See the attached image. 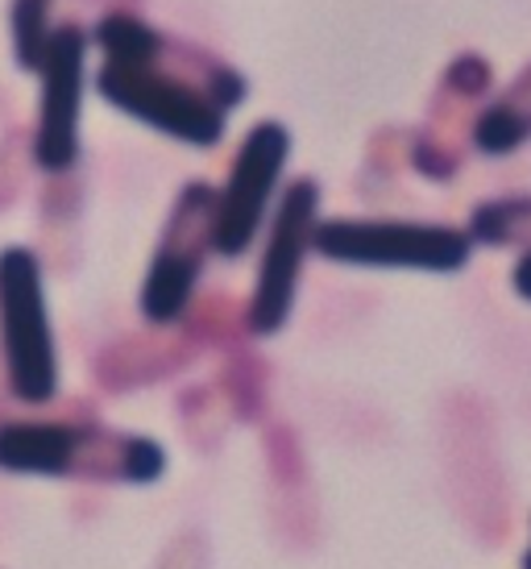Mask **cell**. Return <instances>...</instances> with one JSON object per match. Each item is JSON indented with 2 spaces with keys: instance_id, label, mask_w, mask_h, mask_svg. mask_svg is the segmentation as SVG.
<instances>
[{
  "instance_id": "1",
  "label": "cell",
  "mask_w": 531,
  "mask_h": 569,
  "mask_svg": "<svg viewBox=\"0 0 531 569\" xmlns=\"http://www.w3.org/2000/svg\"><path fill=\"white\" fill-rule=\"evenodd\" d=\"M0 353L21 403H50L59 396V353L47 312L42 262L26 246L0 250Z\"/></svg>"
},
{
  "instance_id": "2",
  "label": "cell",
  "mask_w": 531,
  "mask_h": 569,
  "mask_svg": "<svg viewBox=\"0 0 531 569\" xmlns=\"http://www.w3.org/2000/svg\"><path fill=\"white\" fill-rule=\"evenodd\" d=\"M96 88L121 112L188 146H217L224 133V112L208 96L191 92L188 83L154 71V63H104L96 76Z\"/></svg>"
},
{
  "instance_id": "3",
  "label": "cell",
  "mask_w": 531,
  "mask_h": 569,
  "mask_svg": "<svg viewBox=\"0 0 531 569\" xmlns=\"http://www.w3.org/2000/svg\"><path fill=\"white\" fill-rule=\"evenodd\" d=\"M315 250L337 262L361 267H415L457 270L465 267L469 238L440 224H394V221H332L312 233Z\"/></svg>"
},
{
  "instance_id": "4",
  "label": "cell",
  "mask_w": 531,
  "mask_h": 569,
  "mask_svg": "<svg viewBox=\"0 0 531 569\" xmlns=\"http://www.w3.org/2000/svg\"><path fill=\"white\" fill-rule=\"evenodd\" d=\"M83 63L88 33L79 26H54L47 59L38 67V126H33V162L47 174H63L79 159V112H83Z\"/></svg>"
},
{
  "instance_id": "5",
  "label": "cell",
  "mask_w": 531,
  "mask_h": 569,
  "mask_svg": "<svg viewBox=\"0 0 531 569\" xmlns=\"http://www.w3.org/2000/svg\"><path fill=\"white\" fill-rule=\"evenodd\" d=\"M287 150H291V138L274 121H262L246 138V146H241V154L233 162V174L224 183V196L217 200V212H212V246L220 253L233 258V253L250 250L253 233L262 224L266 200H270L274 179H279L282 162H287Z\"/></svg>"
},
{
  "instance_id": "6",
  "label": "cell",
  "mask_w": 531,
  "mask_h": 569,
  "mask_svg": "<svg viewBox=\"0 0 531 569\" xmlns=\"http://www.w3.org/2000/svg\"><path fill=\"white\" fill-rule=\"evenodd\" d=\"M312 221H315V183H295L282 196V208L274 217L270 241H266V258L258 270V291H253V329L258 332H279L291 300H295L299 267H303V250L312 241Z\"/></svg>"
},
{
  "instance_id": "7",
  "label": "cell",
  "mask_w": 531,
  "mask_h": 569,
  "mask_svg": "<svg viewBox=\"0 0 531 569\" xmlns=\"http://www.w3.org/2000/svg\"><path fill=\"white\" fill-rule=\"evenodd\" d=\"M83 453V432L42 420L0 425V470L9 475H67Z\"/></svg>"
},
{
  "instance_id": "8",
  "label": "cell",
  "mask_w": 531,
  "mask_h": 569,
  "mask_svg": "<svg viewBox=\"0 0 531 569\" xmlns=\"http://www.w3.org/2000/svg\"><path fill=\"white\" fill-rule=\"evenodd\" d=\"M196 274H200V253L191 250L188 241H179V233L167 229V241H162L154 267L146 274V287H141V312H146V320L171 325V320L183 317V308L191 300V287H196Z\"/></svg>"
},
{
  "instance_id": "9",
  "label": "cell",
  "mask_w": 531,
  "mask_h": 569,
  "mask_svg": "<svg viewBox=\"0 0 531 569\" xmlns=\"http://www.w3.org/2000/svg\"><path fill=\"white\" fill-rule=\"evenodd\" d=\"M96 47L104 50V63H129V67H141V63H154L158 54H162V38H158L146 21L129 13H109L96 21Z\"/></svg>"
},
{
  "instance_id": "10",
  "label": "cell",
  "mask_w": 531,
  "mask_h": 569,
  "mask_svg": "<svg viewBox=\"0 0 531 569\" xmlns=\"http://www.w3.org/2000/svg\"><path fill=\"white\" fill-rule=\"evenodd\" d=\"M50 4L54 0H13L9 9V30H13V59L21 71H33L47 59L50 47Z\"/></svg>"
},
{
  "instance_id": "11",
  "label": "cell",
  "mask_w": 531,
  "mask_h": 569,
  "mask_svg": "<svg viewBox=\"0 0 531 569\" xmlns=\"http://www.w3.org/2000/svg\"><path fill=\"white\" fill-rule=\"evenodd\" d=\"M523 138H528V121L515 109H507V104L490 109L473 129V142L482 146L485 154H511Z\"/></svg>"
},
{
  "instance_id": "12",
  "label": "cell",
  "mask_w": 531,
  "mask_h": 569,
  "mask_svg": "<svg viewBox=\"0 0 531 569\" xmlns=\"http://www.w3.org/2000/svg\"><path fill=\"white\" fill-rule=\"evenodd\" d=\"M162 449L154 441H146V437H133V441L121 445V475L133 478V482H150V478L162 475Z\"/></svg>"
},
{
  "instance_id": "13",
  "label": "cell",
  "mask_w": 531,
  "mask_h": 569,
  "mask_svg": "<svg viewBox=\"0 0 531 569\" xmlns=\"http://www.w3.org/2000/svg\"><path fill=\"white\" fill-rule=\"evenodd\" d=\"M515 287L523 300H531V253H523V262L515 267Z\"/></svg>"
},
{
  "instance_id": "14",
  "label": "cell",
  "mask_w": 531,
  "mask_h": 569,
  "mask_svg": "<svg viewBox=\"0 0 531 569\" xmlns=\"http://www.w3.org/2000/svg\"><path fill=\"white\" fill-rule=\"evenodd\" d=\"M523 569H531V553H528V557H523Z\"/></svg>"
}]
</instances>
